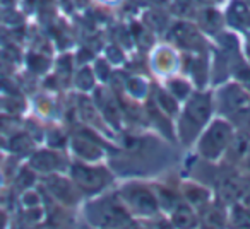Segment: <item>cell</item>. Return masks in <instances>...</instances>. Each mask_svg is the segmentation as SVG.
Wrapping results in <instances>:
<instances>
[{
	"label": "cell",
	"instance_id": "11",
	"mask_svg": "<svg viewBox=\"0 0 250 229\" xmlns=\"http://www.w3.org/2000/svg\"><path fill=\"white\" fill-rule=\"evenodd\" d=\"M182 197L187 204H190L195 210H201L202 207L211 204V193L206 187L197 183H184L182 187Z\"/></svg>",
	"mask_w": 250,
	"mask_h": 229
},
{
	"label": "cell",
	"instance_id": "8",
	"mask_svg": "<svg viewBox=\"0 0 250 229\" xmlns=\"http://www.w3.org/2000/svg\"><path fill=\"white\" fill-rule=\"evenodd\" d=\"M245 188V185L242 183L238 176H225L218 185V200L221 205L225 207H229V205L236 204L242 197V191Z\"/></svg>",
	"mask_w": 250,
	"mask_h": 229
},
{
	"label": "cell",
	"instance_id": "16",
	"mask_svg": "<svg viewBox=\"0 0 250 229\" xmlns=\"http://www.w3.org/2000/svg\"><path fill=\"white\" fill-rule=\"evenodd\" d=\"M190 84L184 79H171L168 82V93L173 94L177 99H187L190 96Z\"/></svg>",
	"mask_w": 250,
	"mask_h": 229
},
{
	"label": "cell",
	"instance_id": "6",
	"mask_svg": "<svg viewBox=\"0 0 250 229\" xmlns=\"http://www.w3.org/2000/svg\"><path fill=\"white\" fill-rule=\"evenodd\" d=\"M29 166L43 174H53V173H60L65 168V161L55 151L45 149V151H36L33 154L31 161H29Z\"/></svg>",
	"mask_w": 250,
	"mask_h": 229
},
{
	"label": "cell",
	"instance_id": "14",
	"mask_svg": "<svg viewBox=\"0 0 250 229\" xmlns=\"http://www.w3.org/2000/svg\"><path fill=\"white\" fill-rule=\"evenodd\" d=\"M96 104H98L96 110H100L101 113L104 114V118H106L108 122L113 120L118 125V120H120V108L111 99L110 94H104V91H100V101H98Z\"/></svg>",
	"mask_w": 250,
	"mask_h": 229
},
{
	"label": "cell",
	"instance_id": "17",
	"mask_svg": "<svg viewBox=\"0 0 250 229\" xmlns=\"http://www.w3.org/2000/svg\"><path fill=\"white\" fill-rule=\"evenodd\" d=\"M94 76L91 74L89 69H81L79 74L76 76V86L79 87L81 91H87L94 86Z\"/></svg>",
	"mask_w": 250,
	"mask_h": 229
},
{
	"label": "cell",
	"instance_id": "9",
	"mask_svg": "<svg viewBox=\"0 0 250 229\" xmlns=\"http://www.w3.org/2000/svg\"><path fill=\"white\" fill-rule=\"evenodd\" d=\"M228 224V215L221 205L209 204L199 210V229H225Z\"/></svg>",
	"mask_w": 250,
	"mask_h": 229
},
{
	"label": "cell",
	"instance_id": "10",
	"mask_svg": "<svg viewBox=\"0 0 250 229\" xmlns=\"http://www.w3.org/2000/svg\"><path fill=\"white\" fill-rule=\"evenodd\" d=\"M219 99L223 101V108H225V110L238 113L243 108L249 106L250 96H249V93H245L240 86L229 84V86H226L225 89H223Z\"/></svg>",
	"mask_w": 250,
	"mask_h": 229
},
{
	"label": "cell",
	"instance_id": "4",
	"mask_svg": "<svg viewBox=\"0 0 250 229\" xmlns=\"http://www.w3.org/2000/svg\"><path fill=\"white\" fill-rule=\"evenodd\" d=\"M70 180L77 190L87 195L100 193L111 181V176L103 166H93L87 163H74L69 166Z\"/></svg>",
	"mask_w": 250,
	"mask_h": 229
},
{
	"label": "cell",
	"instance_id": "12",
	"mask_svg": "<svg viewBox=\"0 0 250 229\" xmlns=\"http://www.w3.org/2000/svg\"><path fill=\"white\" fill-rule=\"evenodd\" d=\"M72 149L84 161H94L101 156L100 146L91 142V140H86L84 137H72Z\"/></svg>",
	"mask_w": 250,
	"mask_h": 229
},
{
	"label": "cell",
	"instance_id": "7",
	"mask_svg": "<svg viewBox=\"0 0 250 229\" xmlns=\"http://www.w3.org/2000/svg\"><path fill=\"white\" fill-rule=\"evenodd\" d=\"M168 221L173 229H199V212L190 204L182 200L170 212Z\"/></svg>",
	"mask_w": 250,
	"mask_h": 229
},
{
	"label": "cell",
	"instance_id": "13",
	"mask_svg": "<svg viewBox=\"0 0 250 229\" xmlns=\"http://www.w3.org/2000/svg\"><path fill=\"white\" fill-rule=\"evenodd\" d=\"M228 222L233 226V229H250V210L240 202L229 205Z\"/></svg>",
	"mask_w": 250,
	"mask_h": 229
},
{
	"label": "cell",
	"instance_id": "19",
	"mask_svg": "<svg viewBox=\"0 0 250 229\" xmlns=\"http://www.w3.org/2000/svg\"><path fill=\"white\" fill-rule=\"evenodd\" d=\"M242 159H243V164H245V168L250 171V146L247 147V151H245V154H243Z\"/></svg>",
	"mask_w": 250,
	"mask_h": 229
},
{
	"label": "cell",
	"instance_id": "18",
	"mask_svg": "<svg viewBox=\"0 0 250 229\" xmlns=\"http://www.w3.org/2000/svg\"><path fill=\"white\" fill-rule=\"evenodd\" d=\"M240 204L243 205L245 209H249L250 210V187H245L243 188V191H242V197H240Z\"/></svg>",
	"mask_w": 250,
	"mask_h": 229
},
{
	"label": "cell",
	"instance_id": "15",
	"mask_svg": "<svg viewBox=\"0 0 250 229\" xmlns=\"http://www.w3.org/2000/svg\"><path fill=\"white\" fill-rule=\"evenodd\" d=\"M156 106L161 113L168 114V116L177 114L178 110H180L178 108V99L168 91H156Z\"/></svg>",
	"mask_w": 250,
	"mask_h": 229
},
{
	"label": "cell",
	"instance_id": "5",
	"mask_svg": "<svg viewBox=\"0 0 250 229\" xmlns=\"http://www.w3.org/2000/svg\"><path fill=\"white\" fill-rule=\"evenodd\" d=\"M45 185L46 190L52 193V197L62 205H72L79 198V190L74 185V181L70 178L62 176L60 173L46 174Z\"/></svg>",
	"mask_w": 250,
	"mask_h": 229
},
{
	"label": "cell",
	"instance_id": "1",
	"mask_svg": "<svg viewBox=\"0 0 250 229\" xmlns=\"http://www.w3.org/2000/svg\"><path fill=\"white\" fill-rule=\"evenodd\" d=\"M212 97L209 93H194L188 96L178 122V135L185 144H190L192 139L201 135L202 130L211 122Z\"/></svg>",
	"mask_w": 250,
	"mask_h": 229
},
{
	"label": "cell",
	"instance_id": "3",
	"mask_svg": "<svg viewBox=\"0 0 250 229\" xmlns=\"http://www.w3.org/2000/svg\"><path fill=\"white\" fill-rule=\"evenodd\" d=\"M120 200L127 207V210L136 217L151 219L160 214V204H158L156 193L153 188L143 187V185H127L120 190Z\"/></svg>",
	"mask_w": 250,
	"mask_h": 229
},
{
	"label": "cell",
	"instance_id": "2",
	"mask_svg": "<svg viewBox=\"0 0 250 229\" xmlns=\"http://www.w3.org/2000/svg\"><path fill=\"white\" fill-rule=\"evenodd\" d=\"M233 135H235V130L228 120H211L199 135V154L208 161H218L229 149Z\"/></svg>",
	"mask_w": 250,
	"mask_h": 229
}]
</instances>
